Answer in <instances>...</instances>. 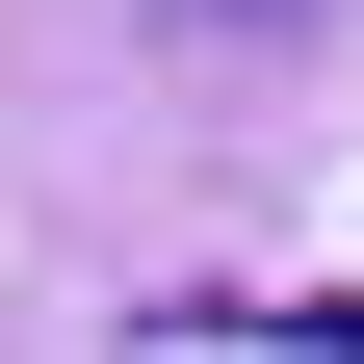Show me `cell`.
Wrapping results in <instances>:
<instances>
[{
    "mask_svg": "<svg viewBox=\"0 0 364 364\" xmlns=\"http://www.w3.org/2000/svg\"><path fill=\"white\" fill-rule=\"evenodd\" d=\"M182 26H338V0H182Z\"/></svg>",
    "mask_w": 364,
    "mask_h": 364,
    "instance_id": "1",
    "label": "cell"
}]
</instances>
